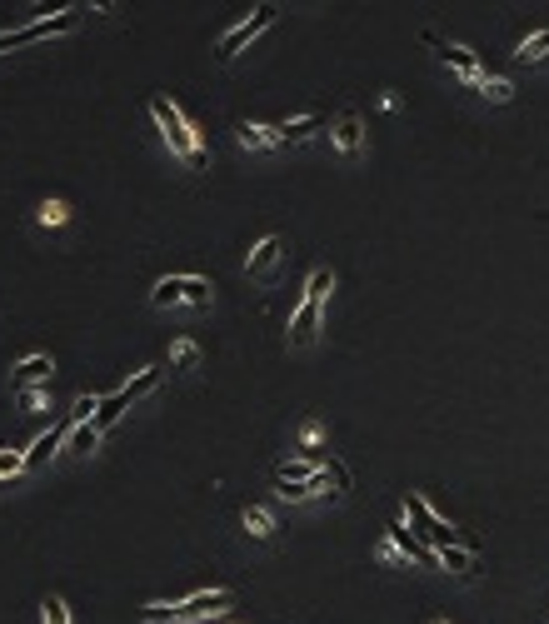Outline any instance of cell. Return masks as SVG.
Here are the masks:
<instances>
[{"label": "cell", "instance_id": "cell-12", "mask_svg": "<svg viewBox=\"0 0 549 624\" xmlns=\"http://www.w3.org/2000/svg\"><path fill=\"white\" fill-rule=\"evenodd\" d=\"M235 141L245 145V151H280V130H275V125H255V120H240Z\"/></svg>", "mask_w": 549, "mask_h": 624}, {"label": "cell", "instance_id": "cell-1", "mask_svg": "<svg viewBox=\"0 0 549 624\" xmlns=\"http://www.w3.org/2000/svg\"><path fill=\"white\" fill-rule=\"evenodd\" d=\"M151 115H155V125H160V135H165V145H170V155H180L190 170H210V151H205L200 130L185 120V110L175 106L170 96H151Z\"/></svg>", "mask_w": 549, "mask_h": 624}, {"label": "cell", "instance_id": "cell-20", "mask_svg": "<svg viewBox=\"0 0 549 624\" xmlns=\"http://www.w3.org/2000/svg\"><path fill=\"white\" fill-rule=\"evenodd\" d=\"M544 55H549V31H535V35H525V41H519V60H525V65L544 60Z\"/></svg>", "mask_w": 549, "mask_h": 624}, {"label": "cell", "instance_id": "cell-19", "mask_svg": "<svg viewBox=\"0 0 549 624\" xmlns=\"http://www.w3.org/2000/svg\"><path fill=\"white\" fill-rule=\"evenodd\" d=\"M96 445H100V430H96V420H86V425H76V430H70L65 450H70V454H90Z\"/></svg>", "mask_w": 549, "mask_h": 624}, {"label": "cell", "instance_id": "cell-13", "mask_svg": "<svg viewBox=\"0 0 549 624\" xmlns=\"http://www.w3.org/2000/svg\"><path fill=\"white\" fill-rule=\"evenodd\" d=\"M330 135H334V145H340L345 155H360V145H365V120H360V115H340L330 125Z\"/></svg>", "mask_w": 549, "mask_h": 624}, {"label": "cell", "instance_id": "cell-4", "mask_svg": "<svg viewBox=\"0 0 549 624\" xmlns=\"http://www.w3.org/2000/svg\"><path fill=\"white\" fill-rule=\"evenodd\" d=\"M405 515H409V529H415V535H420L435 555H440V549H460V545L474 549V539H464L450 519H440L430 505H425V495H405Z\"/></svg>", "mask_w": 549, "mask_h": 624}, {"label": "cell", "instance_id": "cell-3", "mask_svg": "<svg viewBox=\"0 0 549 624\" xmlns=\"http://www.w3.org/2000/svg\"><path fill=\"white\" fill-rule=\"evenodd\" d=\"M334 290V275L330 270H315L310 275V285H305V300L290 310V344H315V335H320V325H325V295Z\"/></svg>", "mask_w": 549, "mask_h": 624}, {"label": "cell", "instance_id": "cell-16", "mask_svg": "<svg viewBox=\"0 0 549 624\" xmlns=\"http://www.w3.org/2000/svg\"><path fill=\"white\" fill-rule=\"evenodd\" d=\"M440 570H454V574H480V549H440Z\"/></svg>", "mask_w": 549, "mask_h": 624}, {"label": "cell", "instance_id": "cell-11", "mask_svg": "<svg viewBox=\"0 0 549 624\" xmlns=\"http://www.w3.org/2000/svg\"><path fill=\"white\" fill-rule=\"evenodd\" d=\"M70 430H76V420H65V425H55V430H45L41 440H35L31 450H25V464H31V470H41V464L50 460L55 450H65V440H70Z\"/></svg>", "mask_w": 549, "mask_h": 624}, {"label": "cell", "instance_id": "cell-7", "mask_svg": "<svg viewBox=\"0 0 549 624\" xmlns=\"http://www.w3.org/2000/svg\"><path fill=\"white\" fill-rule=\"evenodd\" d=\"M385 539H389V549H395L399 560H409V564H425V570H435V564H440V555H435V549L425 545V539L415 535V529H409L405 519H389V525H385Z\"/></svg>", "mask_w": 549, "mask_h": 624}, {"label": "cell", "instance_id": "cell-2", "mask_svg": "<svg viewBox=\"0 0 549 624\" xmlns=\"http://www.w3.org/2000/svg\"><path fill=\"white\" fill-rule=\"evenodd\" d=\"M230 604H235L230 590H205V594H190V600H180V604H145L141 619L145 624H200V619L225 614Z\"/></svg>", "mask_w": 549, "mask_h": 624}, {"label": "cell", "instance_id": "cell-24", "mask_svg": "<svg viewBox=\"0 0 549 624\" xmlns=\"http://www.w3.org/2000/svg\"><path fill=\"white\" fill-rule=\"evenodd\" d=\"M480 96H485V100H509V96H515V86H509L505 76H485V80H480Z\"/></svg>", "mask_w": 549, "mask_h": 624}, {"label": "cell", "instance_id": "cell-15", "mask_svg": "<svg viewBox=\"0 0 549 624\" xmlns=\"http://www.w3.org/2000/svg\"><path fill=\"white\" fill-rule=\"evenodd\" d=\"M125 409H130V395H125V390H115V395H105V399H100V409H96V430L105 435L110 425H120V415H125Z\"/></svg>", "mask_w": 549, "mask_h": 624}, {"label": "cell", "instance_id": "cell-5", "mask_svg": "<svg viewBox=\"0 0 549 624\" xmlns=\"http://www.w3.org/2000/svg\"><path fill=\"white\" fill-rule=\"evenodd\" d=\"M151 300L160 305V310H175V305H190V310H205V305L215 300V285L205 280V275H165V280H155Z\"/></svg>", "mask_w": 549, "mask_h": 624}, {"label": "cell", "instance_id": "cell-25", "mask_svg": "<svg viewBox=\"0 0 549 624\" xmlns=\"http://www.w3.org/2000/svg\"><path fill=\"white\" fill-rule=\"evenodd\" d=\"M65 216H70V205H65V200H45L41 210H35L41 225H65Z\"/></svg>", "mask_w": 549, "mask_h": 624}, {"label": "cell", "instance_id": "cell-21", "mask_svg": "<svg viewBox=\"0 0 549 624\" xmlns=\"http://www.w3.org/2000/svg\"><path fill=\"white\" fill-rule=\"evenodd\" d=\"M190 365H200V344H195V340H175L170 344V370H190Z\"/></svg>", "mask_w": 549, "mask_h": 624}, {"label": "cell", "instance_id": "cell-9", "mask_svg": "<svg viewBox=\"0 0 549 624\" xmlns=\"http://www.w3.org/2000/svg\"><path fill=\"white\" fill-rule=\"evenodd\" d=\"M50 355H25L21 365L11 370V390L15 395H31V390H41V385H50Z\"/></svg>", "mask_w": 549, "mask_h": 624}, {"label": "cell", "instance_id": "cell-8", "mask_svg": "<svg viewBox=\"0 0 549 624\" xmlns=\"http://www.w3.org/2000/svg\"><path fill=\"white\" fill-rule=\"evenodd\" d=\"M420 41L430 45V50L440 55V60L450 65V70H454L460 80H470V86H480V80H485V76H480V60H474V50H464V45H454V41H440L435 31H425Z\"/></svg>", "mask_w": 549, "mask_h": 624}, {"label": "cell", "instance_id": "cell-10", "mask_svg": "<svg viewBox=\"0 0 549 624\" xmlns=\"http://www.w3.org/2000/svg\"><path fill=\"white\" fill-rule=\"evenodd\" d=\"M280 255H285V240L280 235H265L255 250H250L245 270L255 275V280H270V275H275V265H280Z\"/></svg>", "mask_w": 549, "mask_h": 624}, {"label": "cell", "instance_id": "cell-17", "mask_svg": "<svg viewBox=\"0 0 549 624\" xmlns=\"http://www.w3.org/2000/svg\"><path fill=\"white\" fill-rule=\"evenodd\" d=\"M315 474H320L315 460H285L280 470H275V484H305V480H315Z\"/></svg>", "mask_w": 549, "mask_h": 624}, {"label": "cell", "instance_id": "cell-6", "mask_svg": "<svg viewBox=\"0 0 549 624\" xmlns=\"http://www.w3.org/2000/svg\"><path fill=\"white\" fill-rule=\"evenodd\" d=\"M275 15H280V5H255V15H250V21H240L235 31H225V35H220L215 55H220V60H235V55L245 50V45L255 41V35H265L270 25H275Z\"/></svg>", "mask_w": 549, "mask_h": 624}, {"label": "cell", "instance_id": "cell-14", "mask_svg": "<svg viewBox=\"0 0 549 624\" xmlns=\"http://www.w3.org/2000/svg\"><path fill=\"white\" fill-rule=\"evenodd\" d=\"M280 145H300V141H310L315 130H325V115H300V120H280Z\"/></svg>", "mask_w": 549, "mask_h": 624}, {"label": "cell", "instance_id": "cell-26", "mask_svg": "<svg viewBox=\"0 0 549 624\" xmlns=\"http://www.w3.org/2000/svg\"><path fill=\"white\" fill-rule=\"evenodd\" d=\"M21 470H31L21 450H0V480H15V474H21Z\"/></svg>", "mask_w": 549, "mask_h": 624}, {"label": "cell", "instance_id": "cell-22", "mask_svg": "<svg viewBox=\"0 0 549 624\" xmlns=\"http://www.w3.org/2000/svg\"><path fill=\"white\" fill-rule=\"evenodd\" d=\"M41 619L45 624H76V619H70V604H65L60 594H45V600H41Z\"/></svg>", "mask_w": 549, "mask_h": 624}, {"label": "cell", "instance_id": "cell-27", "mask_svg": "<svg viewBox=\"0 0 549 624\" xmlns=\"http://www.w3.org/2000/svg\"><path fill=\"white\" fill-rule=\"evenodd\" d=\"M435 624H444V619H435Z\"/></svg>", "mask_w": 549, "mask_h": 624}, {"label": "cell", "instance_id": "cell-18", "mask_svg": "<svg viewBox=\"0 0 549 624\" xmlns=\"http://www.w3.org/2000/svg\"><path fill=\"white\" fill-rule=\"evenodd\" d=\"M160 375H165V370H141V375H135V380H125L120 390H125V395H130V405H135V399H145V395H155V390H160Z\"/></svg>", "mask_w": 549, "mask_h": 624}, {"label": "cell", "instance_id": "cell-23", "mask_svg": "<svg viewBox=\"0 0 549 624\" xmlns=\"http://www.w3.org/2000/svg\"><path fill=\"white\" fill-rule=\"evenodd\" d=\"M240 525L250 529V539H265L270 529H275V525H270V515H265V509H260V505H245V515H240Z\"/></svg>", "mask_w": 549, "mask_h": 624}]
</instances>
